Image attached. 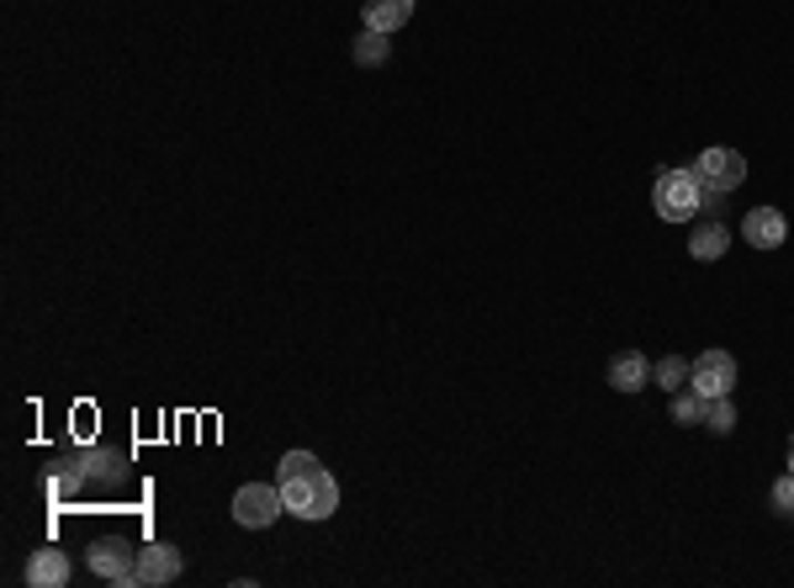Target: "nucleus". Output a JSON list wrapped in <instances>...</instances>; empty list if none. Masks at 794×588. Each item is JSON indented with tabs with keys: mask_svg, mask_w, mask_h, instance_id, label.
Here are the masks:
<instances>
[{
	"mask_svg": "<svg viewBox=\"0 0 794 588\" xmlns=\"http://www.w3.org/2000/svg\"><path fill=\"white\" fill-rule=\"evenodd\" d=\"M281 498H287L291 519H329L339 509V483L323 466H313V472H302V477H287V483H281Z\"/></svg>",
	"mask_w": 794,
	"mask_h": 588,
	"instance_id": "1",
	"label": "nucleus"
},
{
	"mask_svg": "<svg viewBox=\"0 0 794 588\" xmlns=\"http://www.w3.org/2000/svg\"><path fill=\"white\" fill-rule=\"evenodd\" d=\"M651 207H657V218L662 223H689L704 207V186H699L694 165L689 171H662L657 175V186H651Z\"/></svg>",
	"mask_w": 794,
	"mask_h": 588,
	"instance_id": "2",
	"label": "nucleus"
},
{
	"mask_svg": "<svg viewBox=\"0 0 794 588\" xmlns=\"http://www.w3.org/2000/svg\"><path fill=\"white\" fill-rule=\"evenodd\" d=\"M287 509V498H281V483H244L234 493V519H239L244 530H270L276 519Z\"/></svg>",
	"mask_w": 794,
	"mask_h": 588,
	"instance_id": "3",
	"label": "nucleus"
},
{
	"mask_svg": "<svg viewBox=\"0 0 794 588\" xmlns=\"http://www.w3.org/2000/svg\"><path fill=\"white\" fill-rule=\"evenodd\" d=\"M694 175H699V186L704 192H736L746 180V154L742 148H704L694 159Z\"/></svg>",
	"mask_w": 794,
	"mask_h": 588,
	"instance_id": "4",
	"label": "nucleus"
},
{
	"mask_svg": "<svg viewBox=\"0 0 794 588\" xmlns=\"http://www.w3.org/2000/svg\"><path fill=\"white\" fill-rule=\"evenodd\" d=\"M689 388L699 398H731V388H736V355L731 350H704L689 367Z\"/></svg>",
	"mask_w": 794,
	"mask_h": 588,
	"instance_id": "5",
	"label": "nucleus"
},
{
	"mask_svg": "<svg viewBox=\"0 0 794 588\" xmlns=\"http://www.w3.org/2000/svg\"><path fill=\"white\" fill-rule=\"evenodd\" d=\"M91 572L96 578H106V584H138V551H127V546H117V540H101V546H91Z\"/></svg>",
	"mask_w": 794,
	"mask_h": 588,
	"instance_id": "6",
	"label": "nucleus"
},
{
	"mask_svg": "<svg viewBox=\"0 0 794 588\" xmlns=\"http://www.w3.org/2000/svg\"><path fill=\"white\" fill-rule=\"evenodd\" d=\"M181 578V551L169 546V540H148L144 551H138V584L144 588H165Z\"/></svg>",
	"mask_w": 794,
	"mask_h": 588,
	"instance_id": "7",
	"label": "nucleus"
},
{
	"mask_svg": "<svg viewBox=\"0 0 794 588\" xmlns=\"http://www.w3.org/2000/svg\"><path fill=\"white\" fill-rule=\"evenodd\" d=\"M742 234L752 249H778L784 239H790V223H784V213L778 207H752L742 218Z\"/></svg>",
	"mask_w": 794,
	"mask_h": 588,
	"instance_id": "8",
	"label": "nucleus"
},
{
	"mask_svg": "<svg viewBox=\"0 0 794 588\" xmlns=\"http://www.w3.org/2000/svg\"><path fill=\"white\" fill-rule=\"evenodd\" d=\"M74 578V567H70V557L59 551V546H43V551H32L27 557V584L32 588H64Z\"/></svg>",
	"mask_w": 794,
	"mask_h": 588,
	"instance_id": "9",
	"label": "nucleus"
},
{
	"mask_svg": "<svg viewBox=\"0 0 794 588\" xmlns=\"http://www.w3.org/2000/svg\"><path fill=\"white\" fill-rule=\"evenodd\" d=\"M651 382V367L641 350H620L615 361H609V388L615 392H641Z\"/></svg>",
	"mask_w": 794,
	"mask_h": 588,
	"instance_id": "10",
	"label": "nucleus"
},
{
	"mask_svg": "<svg viewBox=\"0 0 794 588\" xmlns=\"http://www.w3.org/2000/svg\"><path fill=\"white\" fill-rule=\"evenodd\" d=\"M413 22V0H365V27L371 32H398V27Z\"/></svg>",
	"mask_w": 794,
	"mask_h": 588,
	"instance_id": "11",
	"label": "nucleus"
},
{
	"mask_svg": "<svg viewBox=\"0 0 794 588\" xmlns=\"http://www.w3.org/2000/svg\"><path fill=\"white\" fill-rule=\"evenodd\" d=\"M725 249H731V228H725V223H699L694 228V239H689V255H694V260H704V266H710V260H721Z\"/></svg>",
	"mask_w": 794,
	"mask_h": 588,
	"instance_id": "12",
	"label": "nucleus"
},
{
	"mask_svg": "<svg viewBox=\"0 0 794 588\" xmlns=\"http://www.w3.org/2000/svg\"><path fill=\"white\" fill-rule=\"evenodd\" d=\"M350 53H355V64H361V70H377V64H386V59H392V43H386V32H371V27H365Z\"/></svg>",
	"mask_w": 794,
	"mask_h": 588,
	"instance_id": "13",
	"label": "nucleus"
},
{
	"mask_svg": "<svg viewBox=\"0 0 794 588\" xmlns=\"http://www.w3.org/2000/svg\"><path fill=\"white\" fill-rule=\"evenodd\" d=\"M651 382L662 392H678V388H689V361H678V355H662L657 367H651Z\"/></svg>",
	"mask_w": 794,
	"mask_h": 588,
	"instance_id": "14",
	"label": "nucleus"
},
{
	"mask_svg": "<svg viewBox=\"0 0 794 588\" xmlns=\"http://www.w3.org/2000/svg\"><path fill=\"white\" fill-rule=\"evenodd\" d=\"M704 430H710V435H731V430H736L731 398H710V403H704Z\"/></svg>",
	"mask_w": 794,
	"mask_h": 588,
	"instance_id": "15",
	"label": "nucleus"
},
{
	"mask_svg": "<svg viewBox=\"0 0 794 588\" xmlns=\"http://www.w3.org/2000/svg\"><path fill=\"white\" fill-rule=\"evenodd\" d=\"M704 403H710V398H699L694 388H678L673 392V419L678 424H704Z\"/></svg>",
	"mask_w": 794,
	"mask_h": 588,
	"instance_id": "16",
	"label": "nucleus"
},
{
	"mask_svg": "<svg viewBox=\"0 0 794 588\" xmlns=\"http://www.w3.org/2000/svg\"><path fill=\"white\" fill-rule=\"evenodd\" d=\"M318 456L313 451H287L281 456V466H276V483H287V477H302V472H313Z\"/></svg>",
	"mask_w": 794,
	"mask_h": 588,
	"instance_id": "17",
	"label": "nucleus"
},
{
	"mask_svg": "<svg viewBox=\"0 0 794 588\" xmlns=\"http://www.w3.org/2000/svg\"><path fill=\"white\" fill-rule=\"evenodd\" d=\"M773 515H794V472H784L778 483H773Z\"/></svg>",
	"mask_w": 794,
	"mask_h": 588,
	"instance_id": "18",
	"label": "nucleus"
},
{
	"mask_svg": "<svg viewBox=\"0 0 794 588\" xmlns=\"http://www.w3.org/2000/svg\"><path fill=\"white\" fill-rule=\"evenodd\" d=\"M790 472H794V441H790Z\"/></svg>",
	"mask_w": 794,
	"mask_h": 588,
	"instance_id": "19",
	"label": "nucleus"
}]
</instances>
